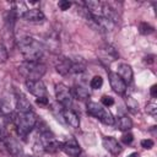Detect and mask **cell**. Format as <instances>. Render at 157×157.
I'll return each instance as SVG.
<instances>
[{
	"label": "cell",
	"mask_w": 157,
	"mask_h": 157,
	"mask_svg": "<svg viewBox=\"0 0 157 157\" xmlns=\"http://www.w3.org/2000/svg\"><path fill=\"white\" fill-rule=\"evenodd\" d=\"M17 45L26 61H39L43 56V45L33 37H25L20 39Z\"/></svg>",
	"instance_id": "6da1fadb"
},
{
	"label": "cell",
	"mask_w": 157,
	"mask_h": 157,
	"mask_svg": "<svg viewBox=\"0 0 157 157\" xmlns=\"http://www.w3.org/2000/svg\"><path fill=\"white\" fill-rule=\"evenodd\" d=\"M13 125L16 128V131L20 137L25 139L31 131L32 129L36 126L38 118L33 112H28V113H20L17 112L13 115Z\"/></svg>",
	"instance_id": "7a4b0ae2"
},
{
	"label": "cell",
	"mask_w": 157,
	"mask_h": 157,
	"mask_svg": "<svg viewBox=\"0 0 157 157\" xmlns=\"http://www.w3.org/2000/svg\"><path fill=\"white\" fill-rule=\"evenodd\" d=\"M45 65L40 61H23L18 66V72L26 80H40L45 74Z\"/></svg>",
	"instance_id": "3957f363"
},
{
	"label": "cell",
	"mask_w": 157,
	"mask_h": 157,
	"mask_svg": "<svg viewBox=\"0 0 157 157\" xmlns=\"http://www.w3.org/2000/svg\"><path fill=\"white\" fill-rule=\"evenodd\" d=\"M87 113L94 118H97L98 120H101L103 124L105 125H113L114 124V118L112 115V113L105 109V107H103L102 104L97 103V102H92V101H88L87 104Z\"/></svg>",
	"instance_id": "277c9868"
},
{
	"label": "cell",
	"mask_w": 157,
	"mask_h": 157,
	"mask_svg": "<svg viewBox=\"0 0 157 157\" xmlns=\"http://www.w3.org/2000/svg\"><path fill=\"white\" fill-rule=\"evenodd\" d=\"M55 97H56V101L64 108H70L72 105L74 94L66 85H64V83H56L55 85Z\"/></svg>",
	"instance_id": "5b68a950"
},
{
	"label": "cell",
	"mask_w": 157,
	"mask_h": 157,
	"mask_svg": "<svg viewBox=\"0 0 157 157\" xmlns=\"http://www.w3.org/2000/svg\"><path fill=\"white\" fill-rule=\"evenodd\" d=\"M26 88L37 98L47 97V88L42 80H26Z\"/></svg>",
	"instance_id": "8992f818"
},
{
	"label": "cell",
	"mask_w": 157,
	"mask_h": 157,
	"mask_svg": "<svg viewBox=\"0 0 157 157\" xmlns=\"http://www.w3.org/2000/svg\"><path fill=\"white\" fill-rule=\"evenodd\" d=\"M0 140H1V144L6 147V150L9 151L10 155L12 156H18L22 153V147L21 145L15 140L12 139L11 136H0Z\"/></svg>",
	"instance_id": "52a82bcc"
},
{
	"label": "cell",
	"mask_w": 157,
	"mask_h": 157,
	"mask_svg": "<svg viewBox=\"0 0 157 157\" xmlns=\"http://www.w3.org/2000/svg\"><path fill=\"white\" fill-rule=\"evenodd\" d=\"M108 78H109V83L110 87L113 88V91L118 94H124L126 91V83L121 80V77L117 74V72H109L108 74Z\"/></svg>",
	"instance_id": "ba28073f"
},
{
	"label": "cell",
	"mask_w": 157,
	"mask_h": 157,
	"mask_svg": "<svg viewBox=\"0 0 157 157\" xmlns=\"http://www.w3.org/2000/svg\"><path fill=\"white\" fill-rule=\"evenodd\" d=\"M22 18L29 23H34V25H39V23H43L44 20H45V16L44 13L39 10V9H28L23 15H22Z\"/></svg>",
	"instance_id": "9c48e42d"
},
{
	"label": "cell",
	"mask_w": 157,
	"mask_h": 157,
	"mask_svg": "<svg viewBox=\"0 0 157 157\" xmlns=\"http://www.w3.org/2000/svg\"><path fill=\"white\" fill-rule=\"evenodd\" d=\"M61 150L70 157H78L81 153V147L75 139H70L61 144Z\"/></svg>",
	"instance_id": "30bf717a"
},
{
	"label": "cell",
	"mask_w": 157,
	"mask_h": 157,
	"mask_svg": "<svg viewBox=\"0 0 157 157\" xmlns=\"http://www.w3.org/2000/svg\"><path fill=\"white\" fill-rule=\"evenodd\" d=\"M55 69L63 76H66L69 74H72V59L71 58H67V56L60 58L58 60V63L55 64Z\"/></svg>",
	"instance_id": "8fae6325"
},
{
	"label": "cell",
	"mask_w": 157,
	"mask_h": 157,
	"mask_svg": "<svg viewBox=\"0 0 157 157\" xmlns=\"http://www.w3.org/2000/svg\"><path fill=\"white\" fill-rule=\"evenodd\" d=\"M103 147L108 151V152H110L113 156H118L120 152H121V146H120V144L118 142V140L117 139H114V137H112V136H105V137H103Z\"/></svg>",
	"instance_id": "7c38bea8"
},
{
	"label": "cell",
	"mask_w": 157,
	"mask_h": 157,
	"mask_svg": "<svg viewBox=\"0 0 157 157\" xmlns=\"http://www.w3.org/2000/svg\"><path fill=\"white\" fill-rule=\"evenodd\" d=\"M98 54H99L101 60H103L105 63H112V61H114L118 58L117 50L113 47H110V45H105V47L101 48L99 52H98Z\"/></svg>",
	"instance_id": "4fadbf2b"
},
{
	"label": "cell",
	"mask_w": 157,
	"mask_h": 157,
	"mask_svg": "<svg viewBox=\"0 0 157 157\" xmlns=\"http://www.w3.org/2000/svg\"><path fill=\"white\" fill-rule=\"evenodd\" d=\"M61 115H63V118L65 119V121L70 125V126H72V128H78V125H80V118H78V115L72 110V109H70V108H65V109H63L61 110Z\"/></svg>",
	"instance_id": "5bb4252c"
},
{
	"label": "cell",
	"mask_w": 157,
	"mask_h": 157,
	"mask_svg": "<svg viewBox=\"0 0 157 157\" xmlns=\"http://www.w3.org/2000/svg\"><path fill=\"white\" fill-rule=\"evenodd\" d=\"M120 77H121V80L125 82V83H130L131 81H132V76H134V74H132V69H131V66L129 65V64H119V66H118V72H117Z\"/></svg>",
	"instance_id": "9a60e30c"
},
{
	"label": "cell",
	"mask_w": 157,
	"mask_h": 157,
	"mask_svg": "<svg viewBox=\"0 0 157 157\" xmlns=\"http://www.w3.org/2000/svg\"><path fill=\"white\" fill-rule=\"evenodd\" d=\"M16 109L20 113H28L32 112V105L29 103V101L23 96V94H18L16 98Z\"/></svg>",
	"instance_id": "2e32d148"
},
{
	"label": "cell",
	"mask_w": 157,
	"mask_h": 157,
	"mask_svg": "<svg viewBox=\"0 0 157 157\" xmlns=\"http://www.w3.org/2000/svg\"><path fill=\"white\" fill-rule=\"evenodd\" d=\"M74 94H75L78 99H86V98L90 97V92H88L87 87H86L83 83H81V82H78V83L75 85Z\"/></svg>",
	"instance_id": "e0dca14e"
},
{
	"label": "cell",
	"mask_w": 157,
	"mask_h": 157,
	"mask_svg": "<svg viewBox=\"0 0 157 157\" xmlns=\"http://www.w3.org/2000/svg\"><path fill=\"white\" fill-rule=\"evenodd\" d=\"M117 125H118L119 130L126 132V131H129L132 128V121H131V119L128 115H121V117H119V119L117 121Z\"/></svg>",
	"instance_id": "ac0fdd59"
},
{
	"label": "cell",
	"mask_w": 157,
	"mask_h": 157,
	"mask_svg": "<svg viewBox=\"0 0 157 157\" xmlns=\"http://www.w3.org/2000/svg\"><path fill=\"white\" fill-rule=\"evenodd\" d=\"M124 101H125L126 108H128V110H129L130 113L136 114V113L139 112V102H137L134 97H131V96H126V97L124 98Z\"/></svg>",
	"instance_id": "d6986e66"
},
{
	"label": "cell",
	"mask_w": 157,
	"mask_h": 157,
	"mask_svg": "<svg viewBox=\"0 0 157 157\" xmlns=\"http://www.w3.org/2000/svg\"><path fill=\"white\" fill-rule=\"evenodd\" d=\"M103 86V78L99 76V75H96L91 78L90 81V87L93 88V90H99L101 87Z\"/></svg>",
	"instance_id": "ffe728a7"
},
{
	"label": "cell",
	"mask_w": 157,
	"mask_h": 157,
	"mask_svg": "<svg viewBox=\"0 0 157 157\" xmlns=\"http://www.w3.org/2000/svg\"><path fill=\"white\" fill-rule=\"evenodd\" d=\"M139 29H140V33H142V34H151L153 32V27L146 22H141L139 25Z\"/></svg>",
	"instance_id": "44dd1931"
},
{
	"label": "cell",
	"mask_w": 157,
	"mask_h": 157,
	"mask_svg": "<svg viewBox=\"0 0 157 157\" xmlns=\"http://www.w3.org/2000/svg\"><path fill=\"white\" fill-rule=\"evenodd\" d=\"M146 113L152 115V117L156 115V113H157V104H156L155 101H151V102H148L146 104Z\"/></svg>",
	"instance_id": "7402d4cb"
},
{
	"label": "cell",
	"mask_w": 157,
	"mask_h": 157,
	"mask_svg": "<svg viewBox=\"0 0 157 157\" xmlns=\"http://www.w3.org/2000/svg\"><path fill=\"white\" fill-rule=\"evenodd\" d=\"M7 59H9L7 49L2 43H0V63H5Z\"/></svg>",
	"instance_id": "603a6c76"
},
{
	"label": "cell",
	"mask_w": 157,
	"mask_h": 157,
	"mask_svg": "<svg viewBox=\"0 0 157 157\" xmlns=\"http://www.w3.org/2000/svg\"><path fill=\"white\" fill-rule=\"evenodd\" d=\"M101 104H102L103 107H110V105L114 104V99H113V97H110V96H103V97L101 98Z\"/></svg>",
	"instance_id": "cb8c5ba5"
},
{
	"label": "cell",
	"mask_w": 157,
	"mask_h": 157,
	"mask_svg": "<svg viewBox=\"0 0 157 157\" xmlns=\"http://www.w3.org/2000/svg\"><path fill=\"white\" fill-rule=\"evenodd\" d=\"M132 140H134L132 134H130V132H128V131L121 136V141H123L125 145H130V144L132 142Z\"/></svg>",
	"instance_id": "d4e9b609"
},
{
	"label": "cell",
	"mask_w": 157,
	"mask_h": 157,
	"mask_svg": "<svg viewBox=\"0 0 157 157\" xmlns=\"http://www.w3.org/2000/svg\"><path fill=\"white\" fill-rule=\"evenodd\" d=\"M58 6H59V9H60L61 11H66V10L70 9L71 2H70V1H66V0H60V1L58 2Z\"/></svg>",
	"instance_id": "484cf974"
},
{
	"label": "cell",
	"mask_w": 157,
	"mask_h": 157,
	"mask_svg": "<svg viewBox=\"0 0 157 157\" xmlns=\"http://www.w3.org/2000/svg\"><path fill=\"white\" fill-rule=\"evenodd\" d=\"M153 141L151 140V139H144V140H141V146L144 147V148H146V150H151L152 147H153Z\"/></svg>",
	"instance_id": "4316f807"
},
{
	"label": "cell",
	"mask_w": 157,
	"mask_h": 157,
	"mask_svg": "<svg viewBox=\"0 0 157 157\" xmlns=\"http://www.w3.org/2000/svg\"><path fill=\"white\" fill-rule=\"evenodd\" d=\"M150 93H151V97L152 98H156L157 97V86L153 85L151 88H150Z\"/></svg>",
	"instance_id": "83f0119b"
},
{
	"label": "cell",
	"mask_w": 157,
	"mask_h": 157,
	"mask_svg": "<svg viewBox=\"0 0 157 157\" xmlns=\"http://www.w3.org/2000/svg\"><path fill=\"white\" fill-rule=\"evenodd\" d=\"M128 157H139V153H137V152H132V153H130Z\"/></svg>",
	"instance_id": "f1b7e54d"
}]
</instances>
